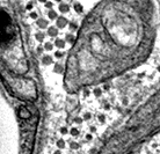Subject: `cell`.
<instances>
[{"mask_svg":"<svg viewBox=\"0 0 160 154\" xmlns=\"http://www.w3.org/2000/svg\"><path fill=\"white\" fill-rule=\"evenodd\" d=\"M154 8H156L157 13V19H158V24H159V30H160V0H152Z\"/></svg>","mask_w":160,"mask_h":154,"instance_id":"cell-4","label":"cell"},{"mask_svg":"<svg viewBox=\"0 0 160 154\" xmlns=\"http://www.w3.org/2000/svg\"><path fill=\"white\" fill-rule=\"evenodd\" d=\"M63 63L67 94L93 92L151 59L160 30L152 0H98L76 22Z\"/></svg>","mask_w":160,"mask_h":154,"instance_id":"cell-1","label":"cell"},{"mask_svg":"<svg viewBox=\"0 0 160 154\" xmlns=\"http://www.w3.org/2000/svg\"><path fill=\"white\" fill-rule=\"evenodd\" d=\"M133 154H160V133L144 144Z\"/></svg>","mask_w":160,"mask_h":154,"instance_id":"cell-3","label":"cell"},{"mask_svg":"<svg viewBox=\"0 0 160 154\" xmlns=\"http://www.w3.org/2000/svg\"><path fill=\"white\" fill-rule=\"evenodd\" d=\"M0 63L16 81H20L29 71L14 0H0Z\"/></svg>","mask_w":160,"mask_h":154,"instance_id":"cell-2","label":"cell"}]
</instances>
